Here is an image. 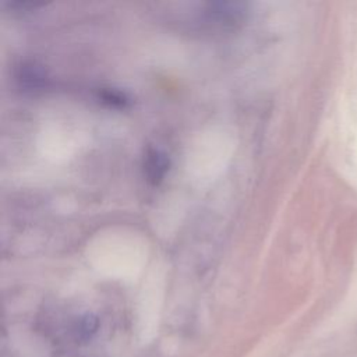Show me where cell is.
<instances>
[{
    "label": "cell",
    "mask_w": 357,
    "mask_h": 357,
    "mask_svg": "<svg viewBox=\"0 0 357 357\" xmlns=\"http://www.w3.org/2000/svg\"><path fill=\"white\" fill-rule=\"evenodd\" d=\"M167 166H169V162L165 153H162L158 149L148 151L144 167H145V174L152 184H158L163 178L165 173L169 169Z\"/></svg>",
    "instance_id": "cell-1"
}]
</instances>
